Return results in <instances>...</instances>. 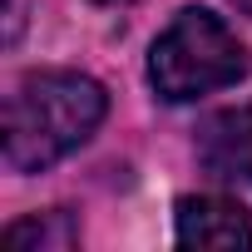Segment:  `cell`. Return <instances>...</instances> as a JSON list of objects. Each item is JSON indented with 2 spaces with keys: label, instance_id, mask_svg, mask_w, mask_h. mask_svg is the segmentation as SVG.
I'll return each mask as SVG.
<instances>
[{
  "label": "cell",
  "instance_id": "obj_1",
  "mask_svg": "<svg viewBox=\"0 0 252 252\" xmlns=\"http://www.w3.org/2000/svg\"><path fill=\"white\" fill-rule=\"evenodd\" d=\"M109 94L79 69H30L5 99V168L45 173L94 139Z\"/></svg>",
  "mask_w": 252,
  "mask_h": 252
},
{
  "label": "cell",
  "instance_id": "obj_2",
  "mask_svg": "<svg viewBox=\"0 0 252 252\" xmlns=\"http://www.w3.org/2000/svg\"><path fill=\"white\" fill-rule=\"evenodd\" d=\"M247 69H252L247 45L203 5L178 10L173 25L149 50V79H154L158 99H168V104H188L213 89H227Z\"/></svg>",
  "mask_w": 252,
  "mask_h": 252
},
{
  "label": "cell",
  "instance_id": "obj_3",
  "mask_svg": "<svg viewBox=\"0 0 252 252\" xmlns=\"http://www.w3.org/2000/svg\"><path fill=\"white\" fill-rule=\"evenodd\" d=\"M173 237L178 247H252V218L232 198L198 193V198H178Z\"/></svg>",
  "mask_w": 252,
  "mask_h": 252
},
{
  "label": "cell",
  "instance_id": "obj_4",
  "mask_svg": "<svg viewBox=\"0 0 252 252\" xmlns=\"http://www.w3.org/2000/svg\"><path fill=\"white\" fill-rule=\"evenodd\" d=\"M198 154L208 163L213 178H237V183H252V99L242 109H227V114H213L198 134Z\"/></svg>",
  "mask_w": 252,
  "mask_h": 252
},
{
  "label": "cell",
  "instance_id": "obj_5",
  "mask_svg": "<svg viewBox=\"0 0 252 252\" xmlns=\"http://www.w3.org/2000/svg\"><path fill=\"white\" fill-rule=\"evenodd\" d=\"M5 247H20V252H69V247H79V222L64 208L30 213V218L5 227Z\"/></svg>",
  "mask_w": 252,
  "mask_h": 252
},
{
  "label": "cell",
  "instance_id": "obj_6",
  "mask_svg": "<svg viewBox=\"0 0 252 252\" xmlns=\"http://www.w3.org/2000/svg\"><path fill=\"white\" fill-rule=\"evenodd\" d=\"M20 20H25V15H20V0H10V30H5V40H10V45L20 40Z\"/></svg>",
  "mask_w": 252,
  "mask_h": 252
},
{
  "label": "cell",
  "instance_id": "obj_7",
  "mask_svg": "<svg viewBox=\"0 0 252 252\" xmlns=\"http://www.w3.org/2000/svg\"><path fill=\"white\" fill-rule=\"evenodd\" d=\"M232 5H237V10H247V15H252V0H232Z\"/></svg>",
  "mask_w": 252,
  "mask_h": 252
},
{
  "label": "cell",
  "instance_id": "obj_8",
  "mask_svg": "<svg viewBox=\"0 0 252 252\" xmlns=\"http://www.w3.org/2000/svg\"><path fill=\"white\" fill-rule=\"evenodd\" d=\"M94 5H129V0H94Z\"/></svg>",
  "mask_w": 252,
  "mask_h": 252
}]
</instances>
